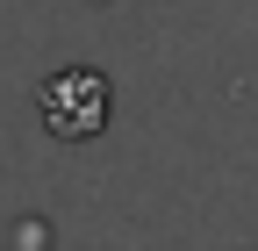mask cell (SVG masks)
<instances>
[{
	"instance_id": "1",
	"label": "cell",
	"mask_w": 258,
	"mask_h": 251,
	"mask_svg": "<svg viewBox=\"0 0 258 251\" xmlns=\"http://www.w3.org/2000/svg\"><path fill=\"white\" fill-rule=\"evenodd\" d=\"M36 115H43V130L64 137V144H79V137H101L108 130V72H93V65H64L36 86Z\"/></svg>"
}]
</instances>
